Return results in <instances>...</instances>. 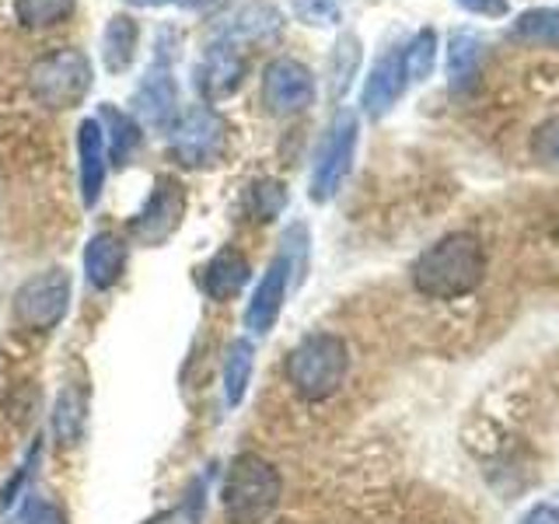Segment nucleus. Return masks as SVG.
I'll return each instance as SVG.
<instances>
[{
  "mask_svg": "<svg viewBox=\"0 0 559 524\" xmlns=\"http://www.w3.org/2000/svg\"><path fill=\"white\" fill-rule=\"evenodd\" d=\"M413 287L430 301H459L472 294L486 276L483 241L468 231H451L424 249L409 266Z\"/></svg>",
  "mask_w": 559,
  "mask_h": 524,
  "instance_id": "f257e3e1",
  "label": "nucleus"
},
{
  "mask_svg": "<svg viewBox=\"0 0 559 524\" xmlns=\"http://www.w3.org/2000/svg\"><path fill=\"white\" fill-rule=\"evenodd\" d=\"M346 371H349V349L336 332H311V336H305L290 349L284 364L287 384L305 402L332 398L343 389Z\"/></svg>",
  "mask_w": 559,
  "mask_h": 524,
  "instance_id": "f03ea898",
  "label": "nucleus"
},
{
  "mask_svg": "<svg viewBox=\"0 0 559 524\" xmlns=\"http://www.w3.org/2000/svg\"><path fill=\"white\" fill-rule=\"evenodd\" d=\"M284 497L280 472L255 451H245L231 462L221 486V507L231 524H262Z\"/></svg>",
  "mask_w": 559,
  "mask_h": 524,
  "instance_id": "7ed1b4c3",
  "label": "nucleus"
},
{
  "mask_svg": "<svg viewBox=\"0 0 559 524\" xmlns=\"http://www.w3.org/2000/svg\"><path fill=\"white\" fill-rule=\"evenodd\" d=\"M92 81H95L92 60H87L81 49H70V46L46 52V57H39L28 70V92L35 102L46 105V109H74L87 95Z\"/></svg>",
  "mask_w": 559,
  "mask_h": 524,
  "instance_id": "20e7f679",
  "label": "nucleus"
},
{
  "mask_svg": "<svg viewBox=\"0 0 559 524\" xmlns=\"http://www.w3.org/2000/svg\"><path fill=\"white\" fill-rule=\"evenodd\" d=\"M171 154L175 162L186 168H210L224 157L227 147V122L206 109V105H192L171 127Z\"/></svg>",
  "mask_w": 559,
  "mask_h": 524,
  "instance_id": "39448f33",
  "label": "nucleus"
},
{
  "mask_svg": "<svg viewBox=\"0 0 559 524\" xmlns=\"http://www.w3.org/2000/svg\"><path fill=\"white\" fill-rule=\"evenodd\" d=\"M70 308V273L43 270L28 276L14 294V322L28 332H49L63 322Z\"/></svg>",
  "mask_w": 559,
  "mask_h": 524,
  "instance_id": "423d86ee",
  "label": "nucleus"
},
{
  "mask_svg": "<svg viewBox=\"0 0 559 524\" xmlns=\"http://www.w3.org/2000/svg\"><path fill=\"white\" fill-rule=\"evenodd\" d=\"M357 133H360V127H357L354 112H340L336 122L329 127V136L322 140L319 157H314V171H311V200L314 203H329L343 189L346 175L354 171Z\"/></svg>",
  "mask_w": 559,
  "mask_h": 524,
  "instance_id": "0eeeda50",
  "label": "nucleus"
},
{
  "mask_svg": "<svg viewBox=\"0 0 559 524\" xmlns=\"http://www.w3.org/2000/svg\"><path fill=\"white\" fill-rule=\"evenodd\" d=\"M186 189L179 179H171V175H162V179L154 182L151 196L140 206V214L133 217V227H130V238L140 241V245H162L168 241L175 231H179V224L186 217Z\"/></svg>",
  "mask_w": 559,
  "mask_h": 524,
  "instance_id": "6e6552de",
  "label": "nucleus"
},
{
  "mask_svg": "<svg viewBox=\"0 0 559 524\" xmlns=\"http://www.w3.org/2000/svg\"><path fill=\"white\" fill-rule=\"evenodd\" d=\"M262 102L273 116H294L305 112L314 102V74L290 57H280L262 74Z\"/></svg>",
  "mask_w": 559,
  "mask_h": 524,
  "instance_id": "1a4fd4ad",
  "label": "nucleus"
},
{
  "mask_svg": "<svg viewBox=\"0 0 559 524\" xmlns=\"http://www.w3.org/2000/svg\"><path fill=\"white\" fill-rule=\"evenodd\" d=\"M133 109H136V116H133L136 122H147L151 130L171 133L175 119L182 116V109H179V84H175L168 63H154L147 70V78L136 87Z\"/></svg>",
  "mask_w": 559,
  "mask_h": 524,
  "instance_id": "9d476101",
  "label": "nucleus"
},
{
  "mask_svg": "<svg viewBox=\"0 0 559 524\" xmlns=\"http://www.w3.org/2000/svg\"><path fill=\"white\" fill-rule=\"evenodd\" d=\"M294 287V276H290V266L284 255H276L270 262V270L262 273L259 287L252 294L249 308H245V329L262 336V332H270L280 319V308H284V297L287 290Z\"/></svg>",
  "mask_w": 559,
  "mask_h": 524,
  "instance_id": "9b49d317",
  "label": "nucleus"
},
{
  "mask_svg": "<svg viewBox=\"0 0 559 524\" xmlns=\"http://www.w3.org/2000/svg\"><path fill=\"white\" fill-rule=\"evenodd\" d=\"M245 81V60L235 46L217 43L210 46L203 63L197 67V87L206 102H224L231 98Z\"/></svg>",
  "mask_w": 559,
  "mask_h": 524,
  "instance_id": "f8f14e48",
  "label": "nucleus"
},
{
  "mask_svg": "<svg viewBox=\"0 0 559 524\" xmlns=\"http://www.w3.org/2000/svg\"><path fill=\"white\" fill-rule=\"evenodd\" d=\"M406 84L409 81H406V70H402V49H389L384 57L374 60L371 74L364 81V95H360L364 112L371 119H381L402 98Z\"/></svg>",
  "mask_w": 559,
  "mask_h": 524,
  "instance_id": "ddd939ff",
  "label": "nucleus"
},
{
  "mask_svg": "<svg viewBox=\"0 0 559 524\" xmlns=\"http://www.w3.org/2000/svg\"><path fill=\"white\" fill-rule=\"evenodd\" d=\"M78 162H81V200L84 206H95L102 200L105 175H109V147L98 119H81L78 127Z\"/></svg>",
  "mask_w": 559,
  "mask_h": 524,
  "instance_id": "4468645a",
  "label": "nucleus"
},
{
  "mask_svg": "<svg viewBox=\"0 0 559 524\" xmlns=\"http://www.w3.org/2000/svg\"><path fill=\"white\" fill-rule=\"evenodd\" d=\"M127 270V241L112 231H98L84 249V276L95 290H109Z\"/></svg>",
  "mask_w": 559,
  "mask_h": 524,
  "instance_id": "2eb2a0df",
  "label": "nucleus"
},
{
  "mask_svg": "<svg viewBox=\"0 0 559 524\" xmlns=\"http://www.w3.org/2000/svg\"><path fill=\"white\" fill-rule=\"evenodd\" d=\"M249 279H252L249 259L235 249H221L214 259H210V266L203 273V290H206L210 301L224 305V301H235Z\"/></svg>",
  "mask_w": 559,
  "mask_h": 524,
  "instance_id": "dca6fc26",
  "label": "nucleus"
},
{
  "mask_svg": "<svg viewBox=\"0 0 559 524\" xmlns=\"http://www.w3.org/2000/svg\"><path fill=\"white\" fill-rule=\"evenodd\" d=\"M486 60V43L476 32H454L448 39V57H444V74L454 92H465V87L479 78V67Z\"/></svg>",
  "mask_w": 559,
  "mask_h": 524,
  "instance_id": "f3484780",
  "label": "nucleus"
},
{
  "mask_svg": "<svg viewBox=\"0 0 559 524\" xmlns=\"http://www.w3.org/2000/svg\"><path fill=\"white\" fill-rule=\"evenodd\" d=\"M98 127L105 133V147H109V162L112 165H127L130 157L144 144V133H140V122L130 112H119L116 105L105 102L98 112Z\"/></svg>",
  "mask_w": 559,
  "mask_h": 524,
  "instance_id": "a211bd4d",
  "label": "nucleus"
},
{
  "mask_svg": "<svg viewBox=\"0 0 559 524\" xmlns=\"http://www.w3.org/2000/svg\"><path fill=\"white\" fill-rule=\"evenodd\" d=\"M136 43H140V25L130 14L109 17V25L102 32V67L109 70V74L130 70V63L136 57Z\"/></svg>",
  "mask_w": 559,
  "mask_h": 524,
  "instance_id": "6ab92c4d",
  "label": "nucleus"
},
{
  "mask_svg": "<svg viewBox=\"0 0 559 524\" xmlns=\"http://www.w3.org/2000/svg\"><path fill=\"white\" fill-rule=\"evenodd\" d=\"M84 419H87V395L78 384H67L57 398V406H52V437H57L60 448L78 444Z\"/></svg>",
  "mask_w": 559,
  "mask_h": 524,
  "instance_id": "aec40b11",
  "label": "nucleus"
},
{
  "mask_svg": "<svg viewBox=\"0 0 559 524\" xmlns=\"http://www.w3.org/2000/svg\"><path fill=\"white\" fill-rule=\"evenodd\" d=\"M255 371V346L252 340H235L227 346V357H224V395H227V406H238L249 392V381Z\"/></svg>",
  "mask_w": 559,
  "mask_h": 524,
  "instance_id": "412c9836",
  "label": "nucleus"
},
{
  "mask_svg": "<svg viewBox=\"0 0 559 524\" xmlns=\"http://www.w3.org/2000/svg\"><path fill=\"white\" fill-rule=\"evenodd\" d=\"M511 35L518 43H532V46H552L559 49V8H535L524 11Z\"/></svg>",
  "mask_w": 559,
  "mask_h": 524,
  "instance_id": "4be33fe9",
  "label": "nucleus"
},
{
  "mask_svg": "<svg viewBox=\"0 0 559 524\" xmlns=\"http://www.w3.org/2000/svg\"><path fill=\"white\" fill-rule=\"evenodd\" d=\"M284 206H287V189L276 179H255L249 192H245V210H249V217L259 224L276 221L284 214Z\"/></svg>",
  "mask_w": 559,
  "mask_h": 524,
  "instance_id": "5701e85b",
  "label": "nucleus"
},
{
  "mask_svg": "<svg viewBox=\"0 0 559 524\" xmlns=\"http://www.w3.org/2000/svg\"><path fill=\"white\" fill-rule=\"evenodd\" d=\"M78 0H14V14L25 28H52L74 14Z\"/></svg>",
  "mask_w": 559,
  "mask_h": 524,
  "instance_id": "b1692460",
  "label": "nucleus"
},
{
  "mask_svg": "<svg viewBox=\"0 0 559 524\" xmlns=\"http://www.w3.org/2000/svg\"><path fill=\"white\" fill-rule=\"evenodd\" d=\"M437 63V32L433 28H419L409 46L402 49V70H406V81H427L433 74Z\"/></svg>",
  "mask_w": 559,
  "mask_h": 524,
  "instance_id": "393cba45",
  "label": "nucleus"
},
{
  "mask_svg": "<svg viewBox=\"0 0 559 524\" xmlns=\"http://www.w3.org/2000/svg\"><path fill=\"white\" fill-rule=\"evenodd\" d=\"M39 451H43V444L35 441L32 451H28V458H25L22 465H17V472L4 483V489H0V517H4V521L14 514V507H17V503H25L28 483H32V476H35V465H39Z\"/></svg>",
  "mask_w": 559,
  "mask_h": 524,
  "instance_id": "a878e982",
  "label": "nucleus"
},
{
  "mask_svg": "<svg viewBox=\"0 0 559 524\" xmlns=\"http://www.w3.org/2000/svg\"><path fill=\"white\" fill-rule=\"evenodd\" d=\"M280 255L287 259L294 287H301L305 270H308V227L305 224H290L287 227L284 238H280Z\"/></svg>",
  "mask_w": 559,
  "mask_h": 524,
  "instance_id": "bb28decb",
  "label": "nucleus"
},
{
  "mask_svg": "<svg viewBox=\"0 0 559 524\" xmlns=\"http://www.w3.org/2000/svg\"><path fill=\"white\" fill-rule=\"evenodd\" d=\"M290 4H294V14L311 28L340 25L346 14V0H290Z\"/></svg>",
  "mask_w": 559,
  "mask_h": 524,
  "instance_id": "cd10ccee",
  "label": "nucleus"
},
{
  "mask_svg": "<svg viewBox=\"0 0 559 524\" xmlns=\"http://www.w3.org/2000/svg\"><path fill=\"white\" fill-rule=\"evenodd\" d=\"M532 154H535V162L549 165V168H559V119L542 122V127L535 130Z\"/></svg>",
  "mask_w": 559,
  "mask_h": 524,
  "instance_id": "c85d7f7f",
  "label": "nucleus"
},
{
  "mask_svg": "<svg viewBox=\"0 0 559 524\" xmlns=\"http://www.w3.org/2000/svg\"><path fill=\"white\" fill-rule=\"evenodd\" d=\"M22 524H67V514L60 503L52 500H35L22 511Z\"/></svg>",
  "mask_w": 559,
  "mask_h": 524,
  "instance_id": "c756f323",
  "label": "nucleus"
},
{
  "mask_svg": "<svg viewBox=\"0 0 559 524\" xmlns=\"http://www.w3.org/2000/svg\"><path fill=\"white\" fill-rule=\"evenodd\" d=\"M459 8H465L468 14H479V17H507L511 14V4H507V0H459Z\"/></svg>",
  "mask_w": 559,
  "mask_h": 524,
  "instance_id": "7c9ffc66",
  "label": "nucleus"
},
{
  "mask_svg": "<svg viewBox=\"0 0 559 524\" xmlns=\"http://www.w3.org/2000/svg\"><path fill=\"white\" fill-rule=\"evenodd\" d=\"M521 524H559V511H556V507H546V503H542V507H535V511L524 514Z\"/></svg>",
  "mask_w": 559,
  "mask_h": 524,
  "instance_id": "2f4dec72",
  "label": "nucleus"
},
{
  "mask_svg": "<svg viewBox=\"0 0 559 524\" xmlns=\"http://www.w3.org/2000/svg\"><path fill=\"white\" fill-rule=\"evenodd\" d=\"M127 4H133V8H162V4H168V0H127Z\"/></svg>",
  "mask_w": 559,
  "mask_h": 524,
  "instance_id": "473e14b6",
  "label": "nucleus"
},
{
  "mask_svg": "<svg viewBox=\"0 0 559 524\" xmlns=\"http://www.w3.org/2000/svg\"><path fill=\"white\" fill-rule=\"evenodd\" d=\"M175 4H186V8H200L203 0H175Z\"/></svg>",
  "mask_w": 559,
  "mask_h": 524,
  "instance_id": "72a5a7b5",
  "label": "nucleus"
}]
</instances>
